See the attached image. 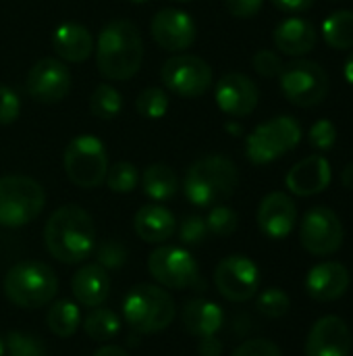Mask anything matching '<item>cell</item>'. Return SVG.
<instances>
[{"mask_svg":"<svg viewBox=\"0 0 353 356\" xmlns=\"http://www.w3.org/2000/svg\"><path fill=\"white\" fill-rule=\"evenodd\" d=\"M121 108H123V96L110 83H100L89 96V111L98 119L110 121L121 113Z\"/></svg>","mask_w":353,"mask_h":356,"instance_id":"obj_30","label":"cell"},{"mask_svg":"<svg viewBox=\"0 0 353 356\" xmlns=\"http://www.w3.org/2000/svg\"><path fill=\"white\" fill-rule=\"evenodd\" d=\"M27 92L42 104H54L64 100L71 92V73L60 58H40L27 73Z\"/></svg>","mask_w":353,"mask_h":356,"instance_id":"obj_14","label":"cell"},{"mask_svg":"<svg viewBox=\"0 0 353 356\" xmlns=\"http://www.w3.org/2000/svg\"><path fill=\"white\" fill-rule=\"evenodd\" d=\"M270 2L285 13H302L312 8L316 0H270Z\"/></svg>","mask_w":353,"mask_h":356,"instance_id":"obj_44","label":"cell"},{"mask_svg":"<svg viewBox=\"0 0 353 356\" xmlns=\"http://www.w3.org/2000/svg\"><path fill=\"white\" fill-rule=\"evenodd\" d=\"M198 355L200 356H223V344L218 338L208 336V338H200L198 344Z\"/></svg>","mask_w":353,"mask_h":356,"instance_id":"obj_43","label":"cell"},{"mask_svg":"<svg viewBox=\"0 0 353 356\" xmlns=\"http://www.w3.org/2000/svg\"><path fill=\"white\" fill-rule=\"evenodd\" d=\"M239 173L231 159L208 154L198 159L185 175V196L196 207H216L229 200L237 188Z\"/></svg>","mask_w":353,"mask_h":356,"instance_id":"obj_3","label":"cell"},{"mask_svg":"<svg viewBox=\"0 0 353 356\" xmlns=\"http://www.w3.org/2000/svg\"><path fill=\"white\" fill-rule=\"evenodd\" d=\"M287 190L295 196H314L329 188L331 165L322 154H312L293 165L285 177Z\"/></svg>","mask_w":353,"mask_h":356,"instance_id":"obj_20","label":"cell"},{"mask_svg":"<svg viewBox=\"0 0 353 356\" xmlns=\"http://www.w3.org/2000/svg\"><path fill=\"white\" fill-rule=\"evenodd\" d=\"M237 225H239L237 213H235L231 207H225V204L212 207V211H210L208 217H206V227H208V232L214 234V236H221V238H227V236L235 234Z\"/></svg>","mask_w":353,"mask_h":356,"instance_id":"obj_34","label":"cell"},{"mask_svg":"<svg viewBox=\"0 0 353 356\" xmlns=\"http://www.w3.org/2000/svg\"><path fill=\"white\" fill-rule=\"evenodd\" d=\"M71 292L81 307H102L110 294V277L98 263L83 265L71 280Z\"/></svg>","mask_w":353,"mask_h":356,"instance_id":"obj_21","label":"cell"},{"mask_svg":"<svg viewBox=\"0 0 353 356\" xmlns=\"http://www.w3.org/2000/svg\"><path fill=\"white\" fill-rule=\"evenodd\" d=\"M302 140V125L289 115L273 117L260 123L246 140V156L254 165H268L289 150H293Z\"/></svg>","mask_w":353,"mask_h":356,"instance_id":"obj_7","label":"cell"},{"mask_svg":"<svg viewBox=\"0 0 353 356\" xmlns=\"http://www.w3.org/2000/svg\"><path fill=\"white\" fill-rule=\"evenodd\" d=\"M352 344L350 325L337 315H327L312 325L306 340V356H350Z\"/></svg>","mask_w":353,"mask_h":356,"instance_id":"obj_17","label":"cell"},{"mask_svg":"<svg viewBox=\"0 0 353 356\" xmlns=\"http://www.w3.org/2000/svg\"><path fill=\"white\" fill-rule=\"evenodd\" d=\"M135 234L148 244H162L177 232L175 215L162 204H146L135 213Z\"/></svg>","mask_w":353,"mask_h":356,"instance_id":"obj_24","label":"cell"},{"mask_svg":"<svg viewBox=\"0 0 353 356\" xmlns=\"http://www.w3.org/2000/svg\"><path fill=\"white\" fill-rule=\"evenodd\" d=\"M231 356H283V353L275 342L258 338V340H248L239 344Z\"/></svg>","mask_w":353,"mask_h":356,"instance_id":"obj_41","label":"cell"},{"mask_svg":"<svg viewBox=\"0 0 353 356\" xmlns=\"http://www.w3.org/2000/svg\"><path fill=\"white\" fill-rule=\"evenodd\" d=\"M62 167L71 184L77 188H98L106 179L108 156L104 142L96 136L83 134L73 138L62 154Z\"/></svg>","mask_w":353,"mask_h":356,"instance_id":"obj_8","label":"cell"},{"mask_svg":"<svg viewBox=\"0 0 353 356\" xmlns=\"http://www.w3.org/2000/svg\"><path fill=\"white\" fill-rule=\"evenodd\" d=\"M179 242L183 246H200L206 236H208V227H206V219H202L200 215H189L179 223L177 229Z\"/></svg>","mask_w":353,"mask_h":356,"instance_id":"obj_37","label":"cell"},{"mask_svg":"<svg viewBox=\"0 0 353 356\" xmlns=\"http://www.w3.org/2000/svg\"><path fill=\"white\" fill-rule=\"evenodd\" d=\"M298 221V207L285 192H270L258 207V227L266 238H287Z\"/></svg>","mask_w":353,"mask_h":356,"instance_id":"obj_18","label":"cell"},{"mask_svg":"<svg viewBox=\"0 0 353 356\" xmlns=\"http://www.w3.org/2000/svg\"><path fill=\"white\" fill-rule=\"evenodd\" d=\"M337 142V127L331 119H320L310 127V144L316 150H331Z\"/></svg>","mask_w":353,"mask_h":356,"instance_id":"obj_39","label":"cell"},{"mask_svg":"<svg viewBox=\"0 0 353 356\" xmlns=\"http://www.w3.org/2000/svg\"><path fill=\"white\" fill-rule=\"evenodd\" d=\"M214 284L221 296L229 302H248L258 294L260 269L252 259L243 254H231L218 263L214 271Z\"/></svg>","mask_w":353,"mask_h":356,"instance_id":"obj_13","label":"cell"},{"mask_svg":"<svg viewBox=\"0 0 353 356\" xmlns=\"http://www.w3.org/2000/svg\"><path fill=\"white\" fill-rule=\"evenodd\" d=\"M52 50L60 60L83 63L94 50V38L85 25L64 21L52 33Z\"/></svg>","mask_w":353,"mask_h":356,"instance_id":"obj_22","label":"cell"},{"mask_svg":"<svg viewBox=\"0 0 353 356\" xmlns=\"http://www.w3.org/2000/svg\"><path fill=\"white\" fill-rule=\"evenodd\" d=\"M227 129H229L233 136H239V134H241V125H237V123H233V121L227 123Z\"/></svg>","mask_w":353,"mask_h":356,"instance_id":"obj_48","label":"cell"},{"mask_svg":"<svg viewBox=\"0 0 353 356\" xmlns=\"http://www.w3.org/2000/svg\"><path fill=\"white\" fill-rule=\"evenodd\" d=\"M141 190L148 198H152L156 202H164L177 194L179 177L169 165L154 163V165L146 167V171L141 175Z\"/></svg>","mask_w":353,"mask_h":356,"instance_id":"obj_26","label":"cell"},{"mask_svg":"<svg viewBox=\"0 0 353 356\" xmlns=\"http://www.w3.org/2000/svg\"><path fill=\"white\" fill-rule=\"evenodd\" d=\"M350 290V271L343 263L325 261L314 265L306 275V292L316 302H333Z\"/></svg>","mask_w":353,"mask_h":356,"instance_id":"obj_19","label":"cell"},{"mask_svg":"<svg viewBox=\"0 0 353 356\" xmlns=\"http://www.w3.org/2000/svg\"><path fill=\"white\" fill-rule=\"evenodd\" d=\"M273 40L283 54L304 56L316 46V29L310 21L302 17H291L277 25Z\"/></svg>","mask_w":353,"mask_h":356,"instance_id":"obj_25","label":"cell"},{"mask_svg":"<svg viewBox=\"0 0 353 356\" xmlns=\"http://www.w3.org/2000/svg\"><path fill=\"white\" fill-rule=\"evenodd\" d=\"M106 186L117 192V194H129L135 190V186L139 184V173L135 169L133 163L129 161H119L114 165H108L106 171Z\"/></svg>","mask_w":353,"mask_h":356,"instance_id":"obj_32","label":"cell"},{"mask_svg":"<svg viewBox=\"0 0 353 356\" xmlns=\"http://www.w3.org/2000/svg\"><path fill=\"white\" fill-rule=\"evenodd\" d=\"M345 79H347V83L353 86V52L350 54L347 63H345Z\"/></svg>","mask_w":353,"mask_h":356,"instance_id":"obj_47","label":"cell"},{"mask_svg":"<svg viewBox=\"0 0 353 356\" xmlns=\"http://www.w3.org/2000/svg\"><path fill=\"white\" fill-rule=\"evenodd\" d=\"M223 309L206 298H191L185 302L183 313H181V323L183 330L189 336L196 338H208L216 336V332L223 327Z\"/></svg>","mask_w":353,"mask_h":356,"instance_id":"obj_23","label":"cell"},{"mask_svg":"<svg viewBox=\"0 0 353 356\" xmlns=\"http://www.w3.org/2000/svg\"><path fill=\"white\" fill-rule=\"evenodd\" d=\"M6 355V346H4V340L0 338V356Z\"/></svg>","mask_w":353,"mask_h":356,"instance_id":"obj_49","label":"cell"},{"mask_svg":"<svg viewBox=\"0 0 353 356\" xmlns=\"http://www.w3.org/2000/svg\"><path fill=\"white\" fill-rule=\"evenodd\" d=\"M58 292L56 273L40 261H23L4 275L6 298L25 311L42 309L52 302Z\"/></svg>","mask_w":353,"mask_h":356,"instance_id":"obj_5","label":"cell"},{"mask_svg":"<svg viewBox=\"0 0 353 356\" xmlns=\"http://www.w3.org/2000/svg\"><path fill=\"white\" fill-rule=\"evenodd\" d=\"M96 259H98V265L106 271H117L121 269L127 259H129V252L125 248L123 242L119 240H104L98 250H96Z\"/></svg>","mask_w":353,"mask_h":356,"instance_id":"obj_36","label":"cell"},{"mask_svg":"<svg viewBox=\"0 0 353 356\" xmlns=\"http://www.w3.org/2000/svg\"><path fill=\"white\" fill-rule=\"evenodd\" d=\"M81 327L89 340L100 342V344L110 342L121 332V317L110 309L96 307L85 315V319H81Z\"/></svg>","mask_w":353,"mask_h":356,"instance_id":"obj_27","label":"cell"},{"mask_svg":"<svg viewBox=\"0 0 353 356\" xmlns=\"http://www.w3.org/2000/svg\"><path fill=\"white\" fill-rule=\"evenodd\" d=\"M281 90L287 96V100L295 106H316L329 94V75L318 63L298 58L283 67Z\"/></svg>","mask_w":353,"mask_h":356,"instance_id":"obj_10","label":"cell"},{"mask_svg":"<svg viewBox=\"0 0 353 356\" xmlns=\"http://www.w3.org/2000/svg\"><path fill=\"white\" fill-rule=\"evenodd\" d=\"M81 311L79 305L71 302V300H56L50 305L48 315H46V323L48 330L56 336V338H71L79 325H81Z\"/></svg>","mask_w":353,"mask_h":356,"instance_id":"obj_28","label":"cell"},{"mask_svg":"<svg viewBox=\"0 0 353 356\" xmlns=\"http://www.w3.org/2000/svg\"><path fill=\"white\" fill-rule=\"evenodd\" d=\"M341 184H343L345 188L353 190V163L345 165V169H343V173H341Z\"/></svg>","mask_w":353,"mask_h":356,"instance_id":"obj_46","label":"cell"},{"mask_svg":"<svg viewBox=\"0 0 353 356\" xmlns=\"http://www.w3.org/2000/svg\"><path fill=\"white\" fill-rule=\"evenodd\" d=\"M46 207V192L40 181L27 175L0 177V225H29Z\"/></svg>","mask_w":353,"mask_h":356,"instance_id":"obj_6","label":"cell"},{"mask_svg":"<svg viewBox=\"0 0 353 356\" xmlns=\"http://www.w3.org/2000/svg\"><path fill=\"white\" fill-rule=\"evenodd\" d=\"M256 307L258 311L268 317V319H281L289 313V307H291V300L287 296L285 290L281 288H268L264 292H260L258 300H256Z\"/></svg>","mask_w":353,"mask_h":356,"instance_id":"obj_33","label":"cell"},{"mask_svg":"<svg viewBox=\"0 0 353 356\" xmlns=\"http://www.w3.org/2000/svg\"><path fill=\"white\" fill-rule=\"evenodd\" d=\"M94 356H129V353L125 350V348H121V346H117V344H102Z\"/></svg>","mask_w":353,"mask_h":356,"instance_id":"obj_45","label":"cell"},{"mask_svg":"<svg viewBox=\"0 0 353 356\" xmlns=\"http://www.w3.org/2000/svg\"><path fill=\"white\" fill-rule=\"evenodd\" d=\"M135 108L144 119H152V121L162 119L169 111V94L162 88L150 86L139 92L135 100Z\"/></svg>","mask_w":353,"mask_h":356,"instance_id":"obj_31","label":"cell"},{"mask_svg":"<svg viewBox=\"0 0 353 356\" xmlns=\"http://www.w3.org/2000/svg\"><path fill=\"white\" fill-rule=\"evenodd\" d=\"M46 250L64 265L83 263L96 246V225L92 215L75 204L56 209L44 227Z\"/></svg>","mask_w":353,"mask_h":356,"instance_id":"obj_1","label":"cell"},{"mask_svg":"<svg viewBox=\"0 0 353 356\" xmlns=\"http://www.w3.org/2000/svg\"><path fill=\"white\" fill-rule=\"evenodd\" d=\"M214 100L229 117H248L256 111L260 92L258 86L243 73H227L214 86Z\"/></svg>","mask_w":353,"mask_h":356,"instance_id":"obj_16","label":"cell"},{"mask_svg":"<svg viewBox=\"0 0 353 356\" xmlns=\"http://www.w3.org/2000/svg\"><path fill=\"white\" fill-rule=\"evenodd\" d=\"M21 98L12 86L0 83V125H10L19 119Z\"/></svg>","mask_w":353,"mask_h":356,"instance_id":"obj_38","label":"cell"},{"mask_svg":"<svg viewBox=\"0 0 353 356\" xmlns=\"http://www.w3.org/2000/svg\"><path fill=\"white\" fill-rule=\"evenodd\" d=\"M252 65L256 69V73H260L262 77H277L283 71V60L277 52L273 50H258L252 58Z\"/></svg>","mask_w":353,"mask_h":356,"instance_id":"obj_40","label":"cell"},{"mask_svg":"<svg viewBox=\"0 0 353 356\" xmlns=\"http://www.w3.org/2000/svg\"><path fill=\"white\" fill-rule=\"evenodd\" d=\"M4 346L8 356H48L46 346L40 338L21 332H10L4 338Z\"/></svg>","mask_w":353,"mask_h":356,"instance_id":"obj_35","label":"cell"},{"mask_svg":"<svg viewBox=\"0 0 353 356\" xmlns=\"http://www.w3.org/2000/svg\"><path fill=\"white\" fill-rule=\"evenodd\" d=\"M144 60V40L137 25L129 19L108 21L96 42V67L112 81L131 79Z\"/></svg>","mask_w":353,"mask_h":356,"instance_id":"obj_2","label":"cell"},{"mask_svg":"<svg viewBox=\"0 0 353 356\" xmlns=\"http://www.w3.org/2000/svg\"><path fill=\"white\" fill-rule=\"evenodd\" d=\"M177 315L173 296L162 286L139 284L131 288L123 300V319L125 323L144 336L158 334L166 330Z\"/></svg>","mask_w":353,"mask_h":356,"instance_id":"obj_4","label":"cell"},{"mask_svg":"<svg viewBox=\"0 0 353 356\" xmlns=\"http://www.w3.org/2000/svg\"><path fill=\"white\" fill-rule=\"evenodd\" d=\"M175 2H193V0H175Z\"/></svg>","mask_w":353,"mask_h":356,"instance_id":"obj_51","label":"cell"},{"mask_svg":"<svg viewBox=\"0 0 353 356\" xmlns=\"http://www.w3.org/2000/svg\"><path fill=\"white\" fill-rule=\"evenodd\" d=\"M152 40L169 52H183L193 46L198 27L189 13L181 8H162L150 23Z\"/></svg>","mask_w":353,"mask_h":356,"instance_id":"obj_15","label":"cell"},{"mask_svg":"<svg viewBox=\"0 0 353 356\" xmlns=\"http://www.w3.org/2000/svg\"><path fill=\"white\" fill-rule=\"evenodd\" d=\"M129 2H133V4H146V2H150V0H129Z\"/></svg>","mask_w":353,"mask_h":356,"instance_id":"obj_50","label":"cell"},{"mask_svg":"<svg viewBox=\"0 0 353 356\" xmlns=\"http://www.w3.org/2000/svg\"><path fill=\"white\" fill-rule=\"evenodd\" d=\"M343 223L335 215V211L327 207L310 209L300 227L302 246L314 257H331L343 246Z\"/></svg>","mask_w":353,"mask_h":356,"instance_id":"obj_12","label":"cell"},{"mask_svg":"<svg viewBox=\"0 0 353 356\" xmlns=\"http://www.w3.org/2000/svg\"><path fill=\"white\" fill-rule=\"evenodd\" d=\"M264 0H225L227 10L237 19H252L260 13Z\"/></svg>","mask_w":353,"mask_h":356,"instance_id":"obj_42","label":"cell"},{"mask_svg":"<svg viewBox=\"0 0 353 356\" xmlns=\"http://www.w3.org/2000/svg\"><path fill=\"white\" fill-rule=\"evenodd\" d=\"M325 42L335 50L353 48V10H337L322 23Z\"/></svg>","mask_w":353,"mask_h":356,"instance_id":"obj_29","label":"cell"},{"mask_svg":"<svg viewBox=\"0 0 353 356\" xmlns=\"http://www.w3.org/2000/svg\"><path fill=\"white\" fill-rule=\"evenodd\" d=\"M150 275L166 290L204 288L193 254L183 246H160L148 257Z\"/></svg>","mask_w":353,"mask_h":356,"instance_id":"obj_9","label":"cell"},{"mask_svg":"<svg viewBox=\"0 0 353 356\" xmlns=\"http://www.w3.org/2000/svg\"><path fill=\"white\" fill-rule=\"evenodd\" d=\"M162 83L177 96L198 98L212 86V67L196 54H175L160 69Z\"/></svg>","mask_w":353,"mask_h":356,"instance_id":"obj_11","label":"cell"}]
</instances>
